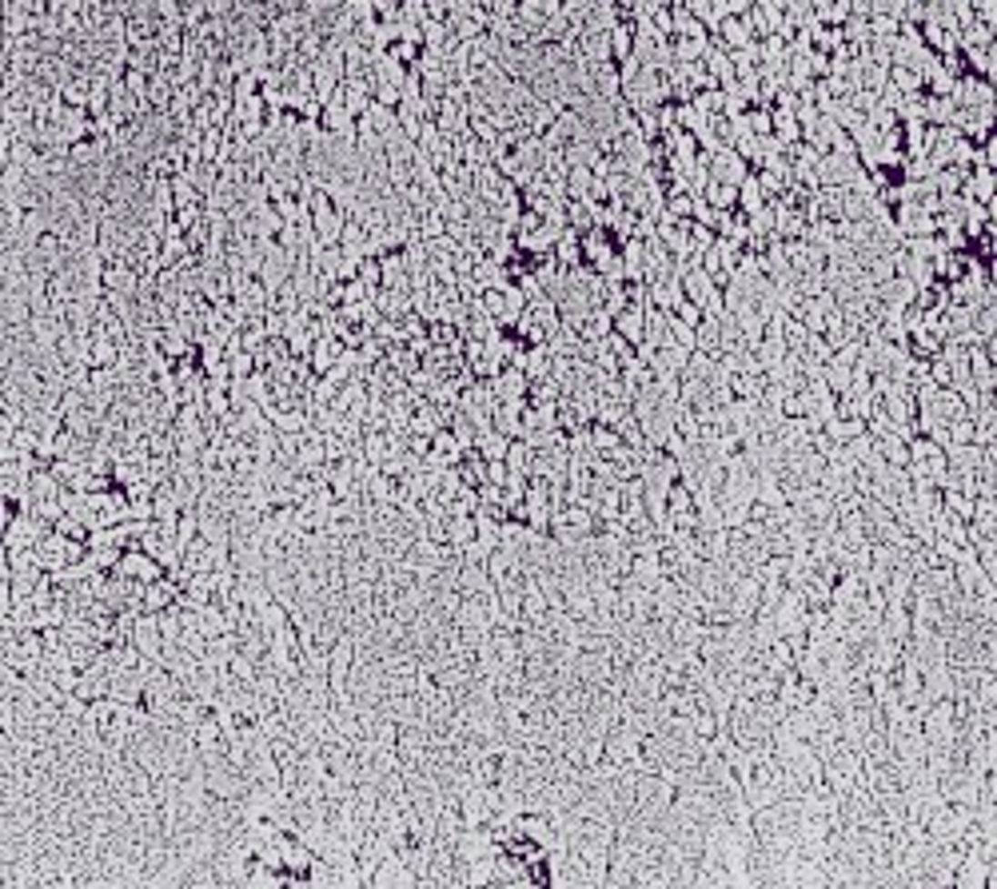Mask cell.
<instances>
[{
    "mask_svg": "<svg viewBox=\"0 0 997 889\" xmlns=\"http://www.w3.org/2000/svg\"><path fill=\"white\" fill-rule=\"evenodd\" d=\"M116 574H124V578H136V583H156V578H164V566L156 563V558L148 554V551H124V558H120V566H116Z\"/></svg>",
    "mask_w": 997,
    "mask_h": 889,
    "instance_id": "6da1fadb",
    "label": "cell"
},
{
    "mask_svg": "<svg viewBox=\"0 0 997 889\" xmlns=\"http://www.w3.org/2000/svg\"><path fill=\"white\" fill-rule=\"evenodd\" d=\"M706 172H710L714 184H726V188H739L746 180V164L739 152H719V156H706Z\"/></svg>",
    "mask_w": 997,
    "mask_h": 889,
    "instance_id": "7a4b0ae2",
    "label": "cell"
},
{
    "mask_svg": "<svg viewBox=\"0 0 997 889\" xmlns=\"http://www.w3.org/2000/svg\"><path fill=\"white\" fill-rule=\"evenodd\" d=\"M642 327H647V307H622L615 315V335L627 344H642Z\"/></svg>",
    "mask_w": 997,
    "mask_h": 889,
    "instance_id": "3957f363",
    "label": "cell"
},
{
    "mask_svg": "<svg viewBox=\"0 0 997 889\" xmlns=\"http://www.w3.org/2000/svg\"><path fill=\"white\" fill-rule=\"evenodd\" d=\"M339 351H344V347H339L336 339H319V344H316V355H311V364H316V371H327L331 364H336V359H344V355H339Z\"/></svg>",
    "mask_w": 997,
    "mask_h": 889,
    "instance_id": "277c9868",
    "label": "cell"
}]
</instances>
